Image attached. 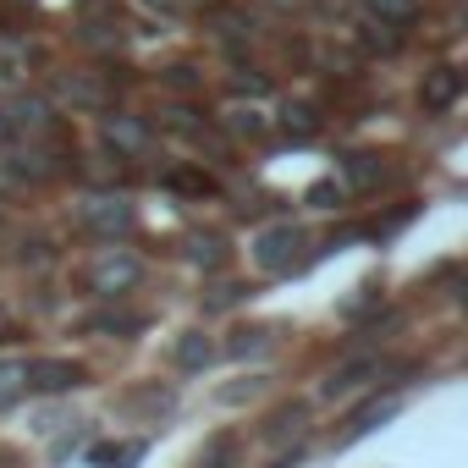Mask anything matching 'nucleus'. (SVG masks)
Segmentation results:
<instances>
[{
	"label": "nucleus",
	"mask_w": 468,
	"mask_h": 468,
	"mask_svg": "<svg viewBox=\"0 0 468 468\" xmlns=\"http://www.w3.org/2000/svg\"><path fill=\"white\" fill-rule=\"evenodd\" d=\"M254 260H260V271H271V276L298 271V265H303V231H298V226H271V231H260V238H254Z\"/></svg>",
	"instance_id": "2"
},
{
	"label": "nucleus",
	"mask_w": 468,
	"mask_h": 468,
	"mask_svg": "<svg viewBox=\"0 0 468 468\" xmlns=\"http://www.w3.org/2000/svg\"><path fill=\"white\" fill-rule=\"evenodd\" d=\"M457 89H463V78H457L452 67H441V72L430 78V89H424V105H430V111H446V105L457 100Z\"/></svg>",
	"instance_id": "5"
},
{
	"label": "nucleus",
	"mask_w": 468,
	"mask_h": 468,
	"mask_svg": "<svg viewBox=\"0 0 468 468\" xmlns=\"http://www.w3.org/2000/svg\"><path fill=\"white\" fill-rule=\"evenodd\" d=\"M364 6H369V17L386 23V28H408V23L419 17V0H364Z\"/></svg>",
	"instance_id": "4"
},
{
	"label": "nucleus",
	"mask_w": 468,
	"mask_h": 468,
	"mask_svg": "<svg viewBox=\"0 0 468 468\" xmlns=\"http://www.w3.org/2000/svg\"><path fill=\"white\" fill-rule=\"evenodd\" d=\"M171 182H176V187H187V193H209V187H215V182H209L204 171H176Z\"/></svg>",
	"instance_id": "7"
},
{
	"label": "nucleus",
	"mask_w": 468,
	"mask_h": 468,
	"mask_svg": "<svg viewBox=\"0 0 468 468\" xmlns=\"http://www.w3.org/2000/svg\"><path fill=\"white\" fill-rule=\"evenodd\" d=\"M215 358V347L204 342V331H187L182 342H176V369H204Z\"/></svg>",
	"instance_id": "6"
},
{
	"label": "nucleus",
	"mask_w": 468,
	"mask_h": 468,
	"mask_svg": "<svg viewBox=\"0 0 468 468\" xmlns=\"http://www.w3.org/2000/svg\"><path fill=\"white\" fill-rule=\"evenodd\" d=\"M0 144H6V122H0Z\"/></svg>",
	"instance_id": "8"
},
{
	"label": "nucleus",
	"mask_w": 468,
	"mask_h": 468,
	"mask_svg": "<svg viewBox=\"0 0 468 468\" xmlns=\"http://www.w3.org/2000/svg\"><path fill=\"white\" fill-rule=\"evenodd\" d=\"M23 369V391L28 397H56V391H72V386H83V364L78 358H28V364H17Z\"/></svg>",
	"instance_id": "1"
},
{
	"label": "nucleus",
	"mask_w": 468,
	"mask_h": 468,
	"mask_svg": "<svg viewBox=\"0 0 468 468\" xmlns=\"http://www.w3.org/2000/svg\"><path fill=\"white\" fill-rule=\"evenodd\" d=\"M138 276H144V265H138V260H116V254H111L89 282H94V292H116V287H133Z\"/></svg>",
	"instance_id": "3"
}]
</instances>
